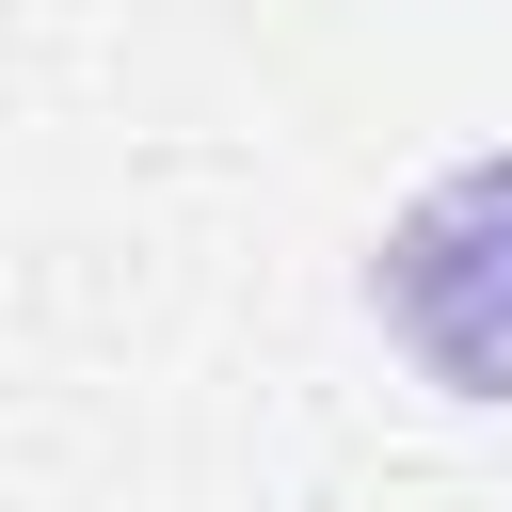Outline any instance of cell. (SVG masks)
Returning a JSON list of instances; mask_svg holds the SVG:
<instances>
[{
  "label": "cell",
  "instance_id": "cell-1",
  "mask_svg": "<svg viewBox=\"0 0 512 512\" xmlns=\"http://www.w3.org/2000/svg\"><path fill=\"white\" fill-rule=\"evenodd\" d=\"M368 304H384V336H400L448 400H512V144H496V160H448V176L384 224Z\"/></svg>",
  "mask_w": 512,
  "mask_h": 512
}]
</instances>
